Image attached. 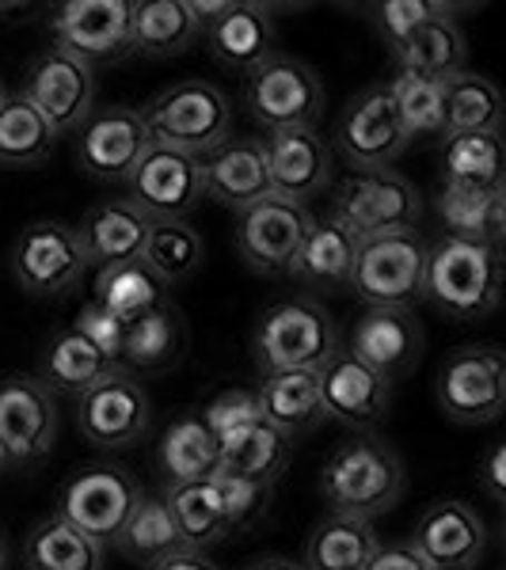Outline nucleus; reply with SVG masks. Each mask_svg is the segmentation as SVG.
Listing matches in <instances>:
<instances>
[{
    "mask_svg": "<svg viewBox=\"0 0 506 570\" xmlns=\"http://www.w3.org/2000/svg\"><path fill=\"white\" fill-rule=\"evenodd\" d=\"M260 403H255V389H225L202 407V422L214 434V441L236 434V430L260 422Z\"/></svg>",
    "mask_w": 506,
    "mask_h": 570,
    "instance_id": "nucleus-46",
    "label": "nucleus"
},
{
    "mask_svg": "<svg viewBox=\"0 0 506 570\" xmlns=\"http://www.w3.org/2000/svg\"><path fill=\"white\" fill-rule=\"evenodd\" d=\"M408 544L430 570H476L487 551V525L465 499H438L416 521Z\"/></svg>",
    "mask_w": 506,
    "mask_h": 570,
    "instance_id": "nucleus-20",
    "label": "nucleus"
},
{
    "mask_svg": "<svg viewBox=\"0 0 506 570\" xmlns=\"http://www.w3.org/2000/svg\"><path fill=\"white\" fill-rule=\"evenodd\" d=\"M69 327L80 331V335H85L88 343L107 357V362L118 365V357H123V343H126V320H118L115 312H107L104 305L88 301V305L77 312V320H72Z\"/></svg>",
    "mask_w": 506,
    "mask_h": 570,
    "instance_id": "nucleus-48",
    "label": "nucleus"
},
{
    "mask_svg": "<svg viewBox=\"0 0 506 570\" xmlns=\"http://www.w3.org/2000/svg\"><path fill=\"white\" fill-rule=\"evenodd\" d=\"M255 403L266 426L279 434L305 438L317 426H324V403H320V376L317 370H282L263 373L260 389H255Z\"/></svg>",
    "mask_w": 506,
    "mask_h": 570,
    "instance_id": "nucleus-26",
    "label": "nucleus"
},
{
    "mask_svg": "<svg viewBox=\"0 0 506 570\" xmlns=\"http://www.w3.org/2000/svg\"><path fill=\"white\" fill-rule=\"evenodd\" d=\"M335 153L351 164V171H381L392 168L408 153V134H403L397 107H392L385 85H370L347 99L343 115L331 134Z\"/></svg>",
    "mask_w": 506,
    "mask_h": 570,
    "instance_id": "nucleus-14",
    "label": "nucleus"
},
{
    "mask_svg": "<svg viewBox=\"0 0 506 570\" xmlns=\"http://www.w3.org/2000/svg\"><path fill=\"white\" fill-rule=\"evenodd\" d=\"M16 96L39 110L58 130V137L72 134L96 110V69L58 50V46H46L42 53L27 61Z\"/></svg>",
    "mask_w": 506,
    "mask_h": 570,
    "instance_id": "nucleus-13",
    "label": "nucleus"
},
{
    "mask_svg": "<svg viewBox=\"0 0 506 570\" xmlns=\"http://www.w3.org/2000/svg\"><path fill=\"white\" fill-rule=\"evenodd\" d=\"M320 376V403H324V419L347 426L351 434H370L389 419L392 407V381L373 373L358 357L339 346L317 370Z\"/></svg>",
    "mask_w": 506,
    "mask_h": 570,
    "instance_id": "nucleus-19",
    "label": "nucleus"
},
{
    "mask_svg": "<svg viewBox=\"0 0 506 570\" xmlns=\"http://www.w3.org/2000/svg\"><path fill=\"white\" fill-rule=\"evenodd\" d=\"M339 351L331 312L312 297H290L271 305L252 331V357L260 373L320 370Z\"/></svg>",
    "mask_w": 506,
    "mask_h": 570,
    "instance_id": "nucleus-6",
    "label": "nucleus"
},
{
    "mask_svg": "<svg viewBox=\"0 0 506 570\" xmlns=\"http://www.w3.org/2000/svg\"><path fill=\"white\" fill-rule=\"evenodd\" d=\"M503 297V247L468 244L441 236L427 244L422 301L457 324H476L492 316Z\"/></svg>",
    "mask_w": 506,
    "mask_h": 570,
    "instance_id": "nucleus-2",
    "label": "nucleus"
},
{
    "mask_svg": "<svg viewBox=\"0 0 506 570\" xmlns=\"http://www.w3.org/2000/svg\"><path fill=\"white\" fill-rule=\"evenodd\" d=\"M115 370L118 365L107 362V357L99 354L96 346L80 335V331L61 327L46 338V346L39 354V373L35 376H39L53 395H69V400H77V395L96 389V384Z\"/></svg>",
    "mask_w": 506,
    "mask_h": 570,
    "instance_id": "nucleus-29",
    "label": "nucleus"
},
{
    "mask_svg": "<svg viewBox=\"0 0 506 570\" xmlns=\"http://www.w3.org/2000/svg\"><path fill=\"white\" fill-rule=\"evenodd\" d=\"M142 499V483L126 472L123 464H85L58 487L53 499V518L85 532L96 544H115L118 529L126 525L134 502Z\"/></svg>",
    "mask_w": 506,
    "mask_h": 570,
    "instance_id": "nucleus-7",
    "label": "nucleus"
},
{
    "mask_svg": "<svg viewBox=\"0 0 506 570\" xmlns=\"http://www.w3.org/2000/svg\"><path fill=\"white\" fill-rule=\"evenodd\" d=\"M153 220L134 209L126 198H104L80 217L77 240L85 247L88 266L104 271V266L142 263L145 240H149Z\"/></svg>",
    "mask_w": 506,
    "mask_h": 570,
    "instance_id": "nucleus-25",
    "label": "nucleus"
},
{
    "mask_svg": "<svg viewBox=\"0 0 506 570\" xmlns=\"http://www.w3.org/2000/svg\"><path fill=\"white\" fill-rule=\"evenodd\" d=\"M354 252H358V240L343 225H335L331 217H317L286 274L298 278L301 285H309V289L343 293L347 285H351Z\"/></svg>",
    "mask_w": 506,
    "mask_h": 570,
    "instance_id": "nucleus-27",
    "label": "nucleus"
},
{
    "mask_svg": "<svg viewBox=\"0 0 506 570\" xmlns=\"http://www.w3.org/2000/svg\"><path fill=\"white\" fill-rule=\"evenodd\" d=\"M312 220L317 217L309 214V206L266 195L236 214L233 220L236 255H241L247 271L263 274V278H282L290 271L301 240H305V233L312 228Z\"/></svg>",
    "mask_w": 506,
    "mask_h": 570,
    "instance_id": "nucleus-15",
    "label": "nucleus"
},
{
    "mask_svg": "<svg viewBox=\"0 0 506 570\" xmlns=\"http://www.w3.org/2000/svg\"><path fill=\"white\" fill-rule=\"evenodd\" d=\"M149 570H221V567L206 551H176V556H168L164 563H156Z\"/></svg>",
    "mask_w": 506,
    "mask_h": 570,
    "instance_id": "nucleus-51",
    "label": "nucleus"
},
{
    "mask_svg": "<svg viewBox=\"0 0 506 570\" xmlns=\"http://www.w3.org/2000/svg\"><path fill=\"white\" fill-rule=\"evenodd\" d=\"M480 487L495 505H503V499H506V449L503 445L487 449V456L480 464Z\"/></svg>",
    "mask_w": 506,
    "mask_h": 570,
    "instance_id": "nucleus-50",
    "label": "nucleus"
},
{
    "mask_svg": "<svg viewBox=\"0 0 506 570\" xmlns=\"http://www.w3.org/2000/svg\"><path fill=\"white\" fill-rule=\"evenodd\" d=\"M0 472H4V461H0Z\"/></svg>",
    "mask_w": 506,
    "mask_h": 570,
    "instance_id": "nucleus-55",
    "label": "nucleus"
},
{
    "mask_svg": "<svg viewBox=\"0 0 506 570\" xmlns=\"http://www.w3.org/2000/svg\"><path fill=\"white\" fill-rule=\"evenodd\" d=\"M130 0H66L50 12V35L58 50L85 66H118L134 53Z\"/></svg>",
    "mask_w": 506,
    "mask_h": 570,
    "instance_id": "nucleus-11",
    "label": "nucleus"
},
{
    "mask_svg": "<svg viewBox=\"0 0 506 570\" xmlns=\"http://www.w3.org/2000/svg\"><path fill=\"white\" fill-rule=\"evenodd\" d=\"M389 58L400 72H419V77L449 80V77H457V72H465L468 46H465L461 27L454 20V12H446V16H435V20L416 27L403 42L389 46Z\"/></svg>",
    "mask_w": 506,
    "mask_h": 570,
    "instance_id": "nucleus-30",
    "label": "nucleus"
},
{
    "mask_svg": "<svg viewBox=\"0 0 506 570\" xmlns=\"http://www.w3.org/2000/svg\"><path fill=\"white\" fill-rule=\"evenodd\" d=\"M435 209L446 225V236L468 244L503 247L506 233V187L476 190V187H438Z\"/></svg>",
    "mask_w": 506,
    "mask_h": 570,
    "instance_id": "nucleus-32",
    "label": "nucleus"
},
{
    "mask_svg": "<svg viewBox=\"0 0 506 570\" xmlns=\"http://www.w3.org/2000/svg\"><path fill=\"white\" fill-rule=\"evenodd\" d=\"M373 20H377V31L385 35V46H397L408 39L416 27H422L435 16H446L454 8L446 4H430V0H389V4H377L373 8Z\"/></svg>",
    "mask_w": 506,
    "mask_h": 570,
    "instance_id": "nucleus-47",
    "label": "nucleus"
},
{
    "mask_svg": "<svg viewBox=\"0 0 506 570\" xmlns=\"http://www.w3.org/2000/svg\"><path fill=\"white\" fill-rule=\"evenodd\" d=\"M0 570H8V540H4V532H0Z\"/></svg>",
    "mask_w": 506,
    "mask_h": 570,
    "instance_id": "nucleus-53",
    "label": "nucleus"
},
{
    "mask_svg": "<svg viewBox=\"0 0 506 570\" xmlns=\"http://www.w3.org/2000/svg\"><path fill=\"white\" fill-rule=\"evenodd\" d=\"M72 134H77V141H72L77 168L96 183H126L149 149L142 115L123 104L96 107Z\"/></svg>",
    "mask_w": 506,
    "mask_h": 570,
    "instance_id": "nucleus-18",
    "label": "nucleus"
},
{
    "mask_svg": "<svg viewBox=\"0 0 506 570\" xmlns=\"http://www.w3.org/2000/svg\"><path fill=\"white\" fill-rule=\"evenodd\" d=\"M214 483H217V494H221V505H225V518H228L233 537L236 532H247L252 525H260L266 518V510H271L274 483L241 480V475H228V472H217Z\"/></svg>",
    "mask_w": 506,
    "mask_h": 570,
    "instance_id": "nucleus-45",
    "label": "nucleus"
},
{
    "mask_svg": "<svg viewBox=\"0 0 506 570\" xmlns=\"http://www.w3.org/2000/svg\"><path fill=\"white\" fill-rule=\"evenodd\" d=\"M187 346V324H183V312L172 305V297L164 305L149 308L145 316H137L126 324V343L123 357H118V370L142 376V373H164L183 357Z\"/></svg>",
    "mask_w": 506,
    "mask_h": 570,
    "instance_id": "nucleus-28",
    "label": "nucleus"
},
{
    "mask_svg": "<svg viewBox=\"0 0 506 570\" xmlns=\"http://www.w3.org/2000/svg\"><path fill=\"white\" fill-rule=\"evenodd\" d=\"M160 494H164V502H168L172 521H176L179 540L187 551H210V548L225 544V540L233 537L214 480L164 487Z\"/></svg>",
    "mask_w": 506,
    "mask_h": 570,
    "instance_id": "nucleus-36",
    "label": "nucleus"
},
{
    "mask_svg": "<svg viewBox=\"0 0 506 570\" xmlns=\"http://www.w3.org/2000/svg\"><path fill=\"white\" fill-rule=\"evenodd\" d=\"M202 263H206V240L191 220H164V225L149 228L142 266L164 289L191 282L202 271Z\"/></svg>",
    "mask_w": 506,
    "mask_h": 570,
    "instance_id": "nucleus-39",
    "label": "nucleus"
},
{
    "mask_svg": "<svg viewBox=\"0 0 506 570\" xmlns=\"http://www.w3.org/2000/svg\"><path fill=\"white\" fill-rule=\"evenodd\" d=\"M328 217L343 225L354 240L416 233L422 217V195L416 190V183L403 179L397 168L347 171L331 190Z\"/></svg>",
    "mask_w": 506,
    "mask_h": 570,
    "instance_id": "nucleus-5",
    "label": "nucleus"
},
{
    "mask_svg": "<svg viewBox=\"0 0 506 570\" xmlns=\"http://www.w3.org/2000/svg\"><path fill=\"white\" fill-rule=\"evenodd\" d=\"M266 183L274 198L309 206L331 187V145L320 130H279L263 137Z\"/></svg>",
    "mask_w": 506,
    "mask_h": 570,
    "instance_id": "nucleus-21",
    "label": "nucleus"
},
{
    "mask_svg": "<svg viewBox=\"0 0 506 570\" xmlns=\"http://www.w3.org/2000/svg\"><path fill=\"white\" fill-rule=\"evenodd\" d=\"M126 202L142 209L153 225L164 220H187L206 202L202 190V160L198 156L164 149V145H149L137 168L126 179Z\"/></svg>",
    "mask_w": 506,
    "mask_h": 570,
    "instance_id": "nucleus-17",
    "label": "nucleus"
},
{
    "mask_svg": "<svg viewBox=\"0 0 506 570\" xmlns=\"http://www.w3.org/2000/svg\"><path fill=\"white\" fill-rule=\"evenodd\" d=\"M397 118L408 134V141H430L446 137V80L419 77V72H392L385 80Z\"/></svg>",
    "mask_w": 506,
    "mask_h": 570,
    "instance_id": "nucleus-41",
    "label": "nucleus"
},
{
    "mask_svg": "<svg viewBox=\"0 0 506 570\" xmlns=\"http://www.w3.org/2000/svg\"><path fill=\"white\" fill-rule=\"evenodd\" d=\"M8 96V91H4V85H0V99H4Z\"/></svg>",
    "mask_w": 506,
    "mask_h": 570,
    "instance_id": "nucleus-54",
    "label": "nucleus"
},
{
    "mask_svg": "<svg viewBox=\"0 0 506 570\" xmlns=\"http://www.w3.org/2000/svg\"><path fill=\"white\" fill-rule=\"evenodd\" d=\"M328 91L320 72L293 53L274 50L255 69L244 72V107L247 118L263 134L279 130H317L324 115Z\"/></svg>",
    "mask_w": 506,
    "mask_h": 570,
    "instance_id": "nucleus-4",
    "label": "nucleus"
},
{
    "mask_svg": "<svg viewBox=\"0 0 506 570\" xmlns=\"http://www.w3.org/2000/svg\"><path fill=\"white\" fill-rule=\"evenodd\" d=\"M88 271L77 228L66 220H31L12 247V274L27 297H66Z\"/></svg>",
    "mask_w": 506,
    "mask_h": 570,
    "instance_id": "nucleus-12",
    "label": "nucleus"
},
{
    "mask_svg": "<svg viewBox=\"0 0 506 570\" xmlns=\"http://www.w3.org/2000/svg\"><path fill=\"white\" fill-rule=\"evenodd\" d=\"M202 160V190L210 202L241 214L252 202L271 195L266 183V156H263V137H225L217 149H210Z\"/></svg>",
    "mask_w": 506,
    "mask_h": 570,
    "instance_id": "nucleus-24",
    "label": "nucleus"
},
{
    "mask_svg": "<svg viewBox=\"0 0 506 570\" xmlns=\"http://www.w3.org/2000/svg\"><path fill=\"white\" fill-rule=\"evenodd\" d=\"M198 39L221 69L247 72L260 66L263 58H271L279 31H274V16L266 4H255V0H225L214 20L202 23Z\"/></svg>",
    "mask_w": 506,
    "mask_h": 570,
    "instance_id": "nucleus-22",
    "label": "nucleus"
},
{
    "mask_svg": "<svg viewBox=\"0 0 506 570\" xmlns=\"http://www.w3.org/2000/svg\"><path fill=\"white\" fill-rule=\"evenodd\" d=\"M362 570H430V567L422 563V556L408 540H389V544H377L370 563Z\"/></svg>",
    "mask_w": 506,
    "mask_h": 570,
    "instance_id": "nucleus-49",
    "label": "nucleus"
},
{
    "mask_svg": "<svg viewBox=\"0 0 506 570\" xmlns=\"http://www.w3.org/2000/svg\"><path fill=\"white\" fill-rule=\"evenodd\" d=\"M244 570H305V567L290 556H260V559H252Z\"/></svg>",
    "mask_w": 506,
    "mask_h": 570,
    "instance_id": "nucleus-52",
    "label": "nucleus"
},
{
    "mask_svg": "<svg viewBox=\"0 0 506 570\" xmlns=\"http://www.w3.org/2000/svg\"><path fill=\"white\" fill-rule=\"evenodd\" d=\"M115 548L123 551L130 563L145 567V570L164 563V559L176 556V551H187L179 540V529H176V521H172V510H168V502H164V494L142 491V499L134 502L126 525L118 529Z\"/></svg>",
    "mask_w": 506,
    "mask_h": 570,
    "instance_id": "nucleus-38",
    "label": "nucleus"
},
{
    "mask_svg": "<svg viewBox=\"0 0 506 570\" xmlns=\"http://www.w3.org/2000/svg\"><path fill=\"white\" fill-rule=\"evenodd\" d=\"M58 445V400L35 373H0V461L35 468Z\"/></svg>",
    "mask_w": 506,
    "mask_h": 570,
    "instance_id": "nucleus-10",
    "label": "nucleus"
},
{
    "mask_svg": "<svg viewBox=\"0 0 506 570\" xmlns=\"http://www.w3.org/2000/svg\"><path fill=\"white\" fill-rule=\"evenodd\" d=\"M422 271H427V244L419 233L358 240L347 289L366 308H411L422 301Z\"/></svg>",
    "mask_w": 506,
    "mask_h": 570,
    "instance_id": "nucleus-9",
    "label": "nucleus"
},
{
    "mask_svg": "<svg viewBox=\"0 0 506 570\" xmlns=\"http://www.w3.org/2000/svg\"><path fill=\"white\" fill-rule=\"evenodd\" d=\"M153 422V403L145 384L134 373L115 370L110 376L77 395V430L88 445L118 453V449L137 445L149 434Z\"/></svg>",
    "mask_w": 506,
    "mask_h": 570,
    "instance_id": "nucleus-16",
    "label": "nucleus"
},
{
    "mask_svg": "<svg viewBox=\"0 0 506 570\" xmlns=\"http://www.w3.org/2000/svg\"><path fill=\"white\" fill-rule=\"evenodd\" d=\"M381 544L373 521L328 513L305 540V556L298 559L305 570H362Z\"/></svg>",
    "mask_w": 506,
    "mask_h": 570,
    "instance_id": "nucleus-33",
    "label": "nucleus"
},
{
    "mask_svg": "<svg viewBox=\"0 0 506 570\" xmlns=\"http://www.w3.org/2000/svg\"><path fill=\"white\" fill-rule=\"evenodd\" d=\"M149 145H164L187 156H206L225 137H233V104L217 85L202 77H183L145 99L137 110Z\"/></svg>",
    "mask_w": 506,
    "mask_h": 570,
    "instance_id": "nucleus-3",
    "label": "nucleus"
},
{
    "mask_svg": "<svg viewBox=\"0 0 506 570\" xmlns=\"http://www.w3.org/2000/svg\"><path fill=\"white\" fill-rule=\"evenodd\" d=\"M290 456H293V441L286 434H279L274 426H266L263 419L217 441V472L241 475V480L274 483L286 472Z\"/></svg>",
    "mask_w": 506,
    "mask_h": 570,
    "instance_id": "nucleus-34",
    "label": "nucleus"
},
{
    "mask_svg": "<svg viewBox=\"0 0 506 570\" xmlns=\"http://www.w3.org/2000/svg\"><path fill=\"white\" fill-rule=\"evenodd\" d=\"M156 472L164 487L202 483L217 475V441L202 415H179L156 441Z\"/></svg>",
    "mask_w": 506,
    "mask_h": 570,
    "instance_id": "nucleus-31",
    "label": "nucleus"
},
{
    "mask_svg": "<svg viewBox=\"0 0 506 570\" xmlns=\"http://www.w3.org/2000/svg\"><path fill=\"white\" fill-rule=\"evenodd\" d=\"M403 461L389 441L373 434H351L339 441L320 464V499L328 502V513L373 521L389 513L403 494Z\"/></svg>",
    "mask_w": 506,
    "mask_h": 570,
    "instance_id": "nucleus-1",
    "label": "nucleus"
},
{
    "mask_svg": "<svg viewBox=\"0 0 506 570\" xmlns=\"http://www.w3.org/2000/svg\"><path fill=\"white\" fill-rule=\"evenodd\" d=\"M91 301L130 324V320L145 316L149 308L164 305L168 289H164L142 263H123V266H104V271H96Z\"/></svg>",
    "mask_w": 506,
    "mask_h": 570,
    "instance_id": "nucleus-44",
    "label": "nucleus"
},
{
    "mask_svg": "<svg viewBox=\"0 0 506 570\" xmlns=\"http://www.w3.org/2000/svg\"><path fill=\"white\" fill-rule=\"evenodd\" d=\"M198 42V20L187 0H137L130 46L137 58H179Z\"/></svg>",
    "mask_w": 506,
    "mask_h": 570,
    "instance_id": "nucleus-35",
    "label": "nucleus"
},
{
    "mask_svg": "<svg viewBox=\"0 0 506 570\" xmlns=\"http://www.w3.org/2000/svg\"><path fill=\"white\" fill-rule=\"evenodd\" d=\"M441 187H506L499 134H449L441 145Z\"/></svg>",
    "mask_w": 506,
    "mask_h": 570,
    "instance_id": "nucleus-42",
    "label": "nucleus"
},
{
    "mask_svg": "<svg viewBox=\"0 0 506 570\" xmlns=\"http://www.w3.org/2000/svg\"><path fill=\"white\" fill-rule=\"evenodd\" d=\"M422 327L411 308H366L351 327V351L358 362L381 373L385 381L411 373L422 357Z\"/></svg>",
    "mask_w": 506,
    "mask_h": 570,
    "instance_id": "nucleus-23",
    "label": "nucleus"
},
{
    "mask_svg": "<svg viewBox=\"0 0 506 570\" xmlns=\"http://www.w3.org/2000/svg\"><path fill=\"white\" fill-rule=\"evenodd\" d=\"M58 145V130L20 96L0 99V168L31 171Z\"/></svg>",
    "mask_w": 506,
    "mask_h": 570,
    "instance_id": "nucleus-40",
    "label": "nucleus"
},
{
    "mask_svg": "<svg viewBox=\"0 0 506 570\" xmlns=\"http://www.w3.org/2000/svg\"><path fill=\"white\" fill-rule=\"evenodd\" d=\"M441 415L457 426H487L506 411V357L499 346H457L435 376Z\"/></svg>",
    "mask_w": 506,
    "mask_h": 570,
    "instance_id": "nucleus-8",
    "label": "nucleus"
},
{
    "mask_svg": "<svg viewBox=\"0 0 506 570\" xmlns=\"http://www.w3.org/2000/svg\"><path fill=\"white\" fill-rule=\"evenodd\" d=\"M503 96L484 72H457L446 80V137L449 134H499Z\"/></svg>",
    "mask_w": 506,
    "mask_h": 570,
    "instance_id": "nucleus-43",
    "label": "nucleus"
},
{
    "mask_svg": "<svg viewBox=\"0 0 506 570\" xmlns=\"http://www.w3.org/2000/svg\"><path fill=\"white\" fill-rule=\"evenodd\" d=\"M104 563H107V548L66 525L61 518H53V513L35 521L23 537L27 570H104Z\"/></svg>",
    "mask_w": 506,
    "mask_h": 570,
    "instance_id": "nucleus-37",
    "label": "nucleus"
}]
</instances>
